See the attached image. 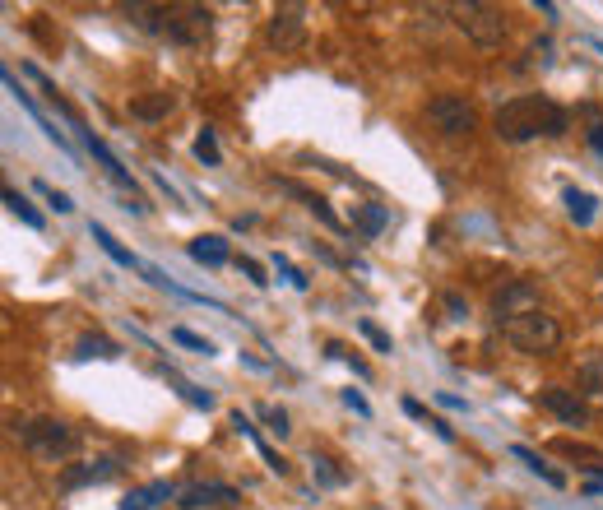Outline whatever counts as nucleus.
Returning <instances> with one entry per match:
<instances>
[{
	"mask_svg": "<svg viewBox=\"0 0 603 510\" xmlns=\"http://www.w3.org/2000/svg\"><path fill=\"white\" fill-rule=\"evenodd\" d=\"M492 126H497V135L506 144L562 140L566 130H571V116H566V107H557L552 98H543V93H525V98L501 102L497 116H492Z\"/></svg>",
	"mask_w": 603,
	"mask_h": 510,
	"instance_id": "f257e3e1",
	"label": "nucleus"
},
{
	"mask_svg": "<svg viewBox=\"0 0 603 510\" xmlns=\"http://www.w3.org/2000/svg\"><path fill=\"white\" fill-rule=\"evenodd\" d=\"M126 14L135 28L177 42V47H200L214 28V10L205 5H126Z\"/></svg>",
	"mask_w": 603,
	"mask_h": 510,
	"instance_id": "f03ea898",
	"label": "nucleus"
},
{
	"mask_svg": "<svg viewBox=\"0 0 603 510\" xmlns=\"http://www.w3.org/2000/svg\"><path fill=\"white\" fill-rule=\"evenodd\" d=\"M501 325V339L515 348V353H552V348L562 344V325H557V316H548L543 306H529V311H520V316H506L497 320Z\"/></svg>",
	"mask_w": 603,
	"mask_h": 510,
	"instance_id": "7ed1b4c3",
	"label": "nucleus"
},
{
	"mask_svg": "<svg viewBox=\"0 0 603 510\" xmlns=\"http://www.w3.org/2000/svg\"><path fill=\"white\" fill-rule=\"evenodd\" d=\"M446 14L455 19V28H460L474 47L492 51L506 42V10H497L488 0H455V5H446Z\"/></svg>",
	"mask_w": 603,
	"mask_h": 510,
	"instance_id": "20e7f679",
	"label": "nucleus"
},
{
	"mask_svg": "<svg viewBox=\"0 0 603 510\" xmlns=\"http://www.w3.org/2000/svg\"><path fill=\"white\" fill-rule=\"evenodd\" d=\"M14 436L42 459H65L70 450H79V432L61 418H24L14 422Z\"/></svg>",
	"mask_w": 603,
	"mask_h": 510,
	"instance_id": "39448f33",
	"label": "nucleus"
},
{
	"mask_svg": "<svg viewBox=\"0 0 603 510\" xmlns=\"http://www.w3.org/2000/svg\"><path fill=\"white\" fill-rule=\"evenodd\" d=\"M427 121H432L441 135H469V130L478 126V112L464 93H437V98L427 102Z\"/></svg>",
	"mask_w": 603,
	"mask_h": 510,
	"instance_id": "423d86ee",
	"label": "nucleus"
},
{
	"mask_svg": "<svg viewBox=\"0 0 603 510\" xmlns=\"http://www.w3.org/2000/svg\"><path fill=\"white\" fill-rule=\"evenodd\" d=\"M265 38H270V47H279V51L302 47V38H307V10H302V5H279L270 28H265Z\"/></svg>",
	"mask_w": 603,
	"mask_h": 510,
	"instance_id": "0eeeda50",
	"label": "nucleus"
},
{
	"mask_svg": "<svg viewBox=\"0 0 603 510\" xmlns=\"http://www.w3.org/2000/svg\"><path fill=\"white\" fill-rule=\"evenodd\" d=\"M539 404L548 408L552 418H562L566 427H585V422H590V404H585L576 390H562V385H543Z\"/></svg>",
	"mask_w": 603,
	"mask_h": 510,
	"instance_id": "6e6552de",
	"label": "nucleus"
},
{
	"mask_svg": "<svg viewBox=\"0 0 603 510\" xmlns=\"http://www.w3.org/2000/svg\"><path fill=\"white\" fill-rule=\"evenodd\" d=\"M232 501H242V492L228 487V483H191V487H181L177 506L181 510H200V506H232Z\"/></svg>",
	"mask_w": 603,
	"mask_h": 510,
	"instance_id": "1a4fd4ad",
	"label": "nucleus"
},
{
	"mask_svg": "<svg viewBox=\"0 0 603 510\" xmlns=\"http://www.w3.org/2000/svg\"><path fill=\"white\" fill-rule=\"evenodd\" d=\"M121 473V459H93V464H70V469L61 473L65 487H89V483H107V478H116Z\"/></svg>",
	"mask_w": 603,
	"mask_h": 510,
	"instance_id": "9d476101",
	"label": "nucleus"
},
{
	"mask_svg": "<svg viewBox=\"0 0 603 510\" xmlns=\"http://www.w3.org/2000/svg\"><path fill=\"white\" fill-rule=\"evenodd\" d=\"M529 306H539V302H534V283L515 279L511 288H501V293H497L492 311H497V320H506V316H520V311H529Z\"/></svg>",
	"mask_w": 603,
	"mask_h": 510,
	"instance_id": "9b49d317",
	"label": "nucleus"
},
{
	"mask_svg": "<svg viewBox=\"0 0 603 510\" xmlns=\"http://www.w3.org/2000/svg\"><path fill=\"white\" fill-rule=\"evenodd\" d=\"M84 149H89V153H93V158H98V163H103V167H107V177H112V181H116V186H126V191H130V195L140 191V186H135V177H130L126 167L116 163V153H112V149H107V144H103V140H98V135H93V130H84Z\"/></svg>",
	"mask_w": 603,
	"mask_h": 510,
	"instance_id": "f8f14e48",
	"label": "nucleus"
},
{
	"mask_svg": "<svg viewBox=\"0 0 603 510\" xmlns=\"http://www.w3.org/2000/svg\"><path fill=\"white\" fill-rule=\"evenodd\" d=\"M172 107H177V93H144V98H130V116H135V121H163Z\"/></svg>",
	"mask_w": 603,
	"mask_h": 510,
	"instance_id": "ddd939ff",
	"label": "nucleus"
},
{
	"mask_svg": "<svg viewBox=\"0 0 603 510\" xmlns=\"http://www.w3.org/2000/svg\"><path fill=\"white\" fill-rule=\"evenodd\" d=\"M191 260H200V265H209V269H223L232 260V251H228L223 237L209 232V237H195V242H191Z\"/></svg>",
	"mask_w": 603,
	"mask_h": 510,
	"instance_id": "4468645a",
	"label": "nucleus"
},
{
	"mask_svg": "<svg viewBox=\"0 0 603 510\" xmlns=\"http://www.w3.org/2000/svg\"><path fill=\"white\" fill-rule=\"evenodd\" d=\"M167 497H172V483L158 478V483H149V487H135V492L121 501V510H154L158 501H167Z\"/></svg>",
	"mask_w": 603,
	"mask_h": 510,
	"instance_id": "2eb2a0df",
	"label": "nucleus"
},
{
	"mask_svg": "<svg viewBox=\"0 0 603 510\" xmlns=\"http://www.w3.org/2000/svg\"><path fill=\"white\" fill-rule=\"evenodd\" d=\"M89 232H93V242L103 246V251L112 255V260H116V265H121V269H140V260H135V255H130V251H126V246H121V242H116V237H112V232L103 228V223H93Z\"/></svg>",
	"mask_w": 603,
	"mask_h": 510,
	"instance_id": "dca6fc26",
	"label": "nucleus"
},
{
	"mask_svg": "<svg viewBox=\"0 0 603 510\" xmlns=\"http://www.w3.org/2000/svg\"><path fill=\"white\" fill-rule=\"evenodd\" d=\"M283 191H288V195H297V200L307 204V209H311V214H316V218H321V223H330V228H344V223H339V214H334V209L321 200V195L302 191V186H293V181H283Z\"/></svg>",
	"mask_w": 603,
	"mask_h": 510,
	"instance_id": "f3484780",
	"label": "nucleus"
},
{
	"mask_svg": "<svg viewBox=\"0 0 603 510\" xmlns=\"http://www.w3.org/2000/svg\"><path fill=\"white\" fill-rule=\"evenodd\" d=\"M562 200H566V214L576 218L580 228H590V223H594V195L590 191H576V186H566Z\"/></svg>",
	"mask_w": 603,
	"mask_h": 510,
	"instance_id": "a211bd4d",
	"label": "nucleus"
},
{
	"mask_svg": "<svg viewBox=\"0 0 603 510\" xmlns=\"http://www.w3.org/2000/svg\"><path fill=\"white\" fill-rule=\"evenodd\" d=\"M75 357H84V362H89V357H103V362H112V357H121V348H116L112 339H103V334H84V339H79V348H75Z\"/></svg>",
	"mask_w": 603,
	"mask_h": 510,
	"instance_id": "6ab92c4d",
	"label": "nucleus"
},
{
	"mask_svg": "<svg viewBox=\"0 0 603 510\" xmlns=\"http://www.w3.org/2000/svg\"><path fill=\"white\" fill-rule=\"evenodd\" d=\"M232 427H237V432H246V436H251V441H256V450H260V455H265V459H270V469H274V473H288V464H283V459L274 455V450L265 446V441H260V436H256V427H251V418H246L242 408L232 413Z\"/></svg>",
	"mask_w": 603,
	"mask_h": 510,
	"instance_id": "aec40b11",
	"label": "nucleus"
},
{
	"mask_svg": "<svg viewBox=\"0 0 603 510\" xmlns=\"http://www.w3.org/2000/svg\"><path fill=\"white\" fill-rule=\"evenodd\" d=\"M580 385H585L594 399H603V353H590L580 362Z\"/></svg>",
	"mask_w": 603,
	"mask_h": 510,
	"instance_id": "412c9836",
	"label": "nucleus"
},
{
	"mask_svg": "<svg viewBox=\"0 0 603 510\" xmlns=\"http://www.w3.org/2000/svg\"><path fill=\"white\" fill-rule=\"evenodd\" d=\"M515 459H525V464H529V469H534V473H539L543 483H552V487H562V483H566L562 473L552 469V464H543V459H539V455H534V450H525V446H515Z\"/></svg>",
	"mask_w": 603,
	"mask_h": 510,
	"instance_id": "4be33fe9",
	"label": "nucleus"
},
{
	"mask_svg": "<svg viewBox=\"0 0 603 510\" xmlns=\"http://www.w3.org/2000/svg\"><path fill=\"white\" fill-rule=\"evenodd\" d=\"M5 204H10V214H14V218H24L28 228H42V214H33V204H28L19 191H10V186H5Z\"/></svg>",
	"mask_w": 603,
	"mask_h": 510,
	"instance_id": "5701e85b",
	"label": "nucleus"
},
{
	"mask_svg": "<svg viewBox=\"0 0 603 510\" xmlns=\"http://www.w3.org/2000/svg\"><path fill=\"white\" fill-rule=\"evenodd\" d=\"M195 158H200L205 167H219V140H214V130L209 126L195 135Z\"/></svg>",
	"mask_w": 603,
	"mask_h": 510,
	"instance_id": "b1692460",
	"label": "nucleus"
},
{
	"mask_svg": "<svg viewBox=\"0 0 603 510\" xmlns=\"http://www.w3.org/2000/svg\"><path fill=\"white\" fill-rule=\"evenodd\" d=\"M353 223H358V228L367 232V237H376V232L385 228V209H381V204H362V209H358V218H353Z\"/></svg>",
	"mask_w": 603,
	"mask_h": 510,
	"instance_id": "393cba45",
	"label": "nucleus"
},
{
	"mask_svg": "<svg viewBox=\"0 0 603 510\" xmlns=\"http://www.w3.org/2000/svg\"><path fill=\"white\" fill-rule=\"evenodd\" d=\"M358 330L367 334V339H372V348H376V353H390V348H395V344H390V334H385L381 325H376V320H358Z\"/></svg>",
	"mask_w": 603,
	"mask_h": 510,
	"instance_id": "a878e982",
	"label": "nucleus"
},
{
	"mask_svg": "<svg viewBox=\"0 0 603 510\" xmlns=\"http://www.w3.org/2000/svg\"><path fill=\"white\" fill-rule=\"evenodd\" d=\"M260 418L270 422L274 436H288V432H293V427H288V413H283V408H274V404H260Z\"/></svg>",
	"mask_w": 603,
	"mask_h": 510,
	"instance_id": "bb28decb",
	"label": "nucleus"
},
{
	"mask_svg": "<svg viewBox=\"0 0 603 510\" xmlns=\"http://www.w3.org/2000/svg\"><path fill=\"white\" fill-rule=\"evenodd\" d=\"M172 339H177V344H186V348H195V353H214V344H209V339H200V334L195 330H186V325H177V330H172Z\"/></svg>",
	"mask_w": 603,
	"mask_h": 510,
	"instance_id": "cd10ccee",
	"label": "nucleus"
},
{
	"mask_svg": "<svg viewBox=\"0 0 603 510\" xmlns=\"http://www.w3.org/2000/svg\"><path fill=\"white\" fill-rule=\"evenodd\" d=\"M316 478H321L325 487H344V473L330 469V459H325V455H316Z\"/></svg>",
	"mask_w": 603,
	"mask_h": 510,
	"instance_id": "c85d7f7f",
	"label": "nucleus"
},
{
	"mask_svg": "<svg viewBox=\"0 0 603 510\" xmlns=\"http://www.w3.org/2000/svg\"><path fill=\"white\" fill-rule=\"evenodd\" d=\"M38 191L47 195V200H52V209H56V214H70V209H75V204H70V195H65V191H52L47 181H38Z\"/></svg>",
	"mask_w": 603,
	"mask_h": 510,
	"instance_id": "c756f323",
	"label": "nucleus"
},
{
	"mask_svg": "<svg viewBox=\"0 0 603 510\" xmlns=\"http://www.w3.org/2000/svg\"><path fill=\"white\" fill-rule=\"evenodd\" d=\"M344 404L353 408V413H362V418H372V404H367V399H362L358 390H344Z\"/></svg>",
	"mask_w": 603,
	"mask_h": 510,
	"instance_id": "7c9ffc66",
	"label": "nucleus"
},
{
	"mask_svg": "<svg viewBox=\"0 0 603 510\" xmlns=\"http://www.w3.org/2000/svg\"><path fill=\"white\" fill-rule=\"evenodd\" d=\"M172 381H177V376H172ZM177 385H181V395L191 399V404H200V408H209V404H214V399H209L205 390H195V385H186V381H177Z\"/></svg>",
	"mask_w": 603,
	"mask_h": 510,
	"instance_id": "2f4dec72",
	"label": "nucleus"
},
{
	"mask_svg": "<svg viewBox=\"0 0 603 510\" xmlns=\"http://www.w3.org/2000/svg\"><path fill=\"white\" fill-rule=\"evenodd\" d=\"M242 274H246L251 283H270V279H265V269H260L256 260H242Z\"/></svg>",
	"mask_w": 603,
	"mask_h": 510,
	"instance_id": "473e14b6",
	"label": "nucleus"
},
{
	"mask_svg": "<svg viewBox=\"0 0 603 510\" xmlns=\"http://www.w3.org/2000/svg\"><path fill=\"white\" fill-rule=\"evenodd\" d=\"M585 135H590V149H594V153H599V158H603V121H594V126L585 130Z\"/></svg>",
	"mask_w": 603,
	"mask_h": 510,
	"instance_id": "72a5a7b5",
	"label": "nucleus"
},
{
	"mask_svg": "<svg viewBox=\"0 0 603 510\" xmlns=\"http://www.w3.org/2000/svg\"><path fill=\"white\" fill-rule=\"evenodd\" d=\"M404 413H409V418H418V422H432V418H427V408L418 404V399H404Z\"/></svg>",
	"mask_w": 603,
	"mask_h": 510,
	"instance_id": "f704fd0d",
	"label": "nucleus"
},
{
	"mask_svg": "<svg viewBox=\"0 0 603 510\" xmlns=\"http://www.w3.org/2000/svg\"><path fill=\"white\" fill-rule=\"evenodd\" d=\"M446 306H450V311H455V316H469V306H464V302H460V297H455V293L446 297Z\"/></svg>",
	"mask_w": 603,
	"mask_h": 510,
	"instance_id": "c9c22d12",
	"label": "nucleus"
},
{
	"mask_svg": "<svg viewBox=\"0 0 603 510\" xmlns=\"http://www.w3.org/2000/svg\"><path fill=\"white\" fill-rule=\"evenodd\" d=\"M599 279H603V269H599Z\"/></svg>",
	"mask_w": 603,
	"mask_h": 510,
	"instance_id": "e433bc0d",
	"label": "nucleus"
}]
</instances>
